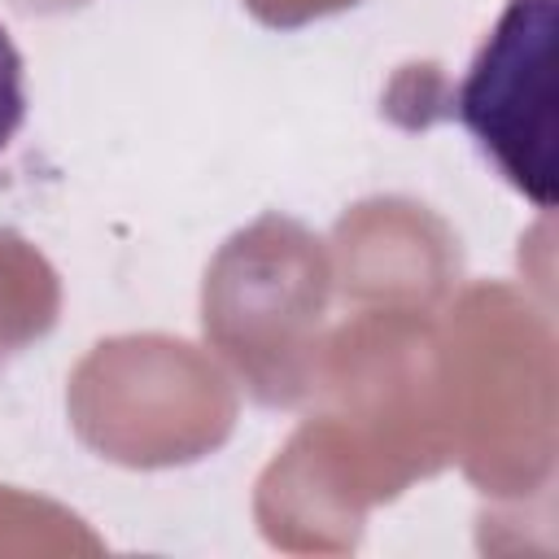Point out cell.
I'll return each mask as SVG.
<instances>
[{"instance_id": "1", "label": "cell", "mask_w": 559, "mask_h": 559, "mask_svg": "<svg viewBox=\"0 0 559 559\" xmlns=\"http://www.w3.org/2000/svg\"><path fill=\"white\" fill-rule=\"evenodd\" d=\"M555 0H511L454 92L476 148L542 210L555 205Z\"/></svg>"}, {"instance_id": "2", "label": "cell", "mask_w": 559, "mask_h": 559, "mask_svg": "<svg viewBox=\"0 0 559 559\" xmlns=\"http://www.w3.org/2000/svg\"><path fill=\"white\" fill-rule=\"evenodd\" d=\"M26 118V70H22V52L9 39V31L0 26V153L9 148V140L17 135Z\"/></svg>"}]
</instances>
